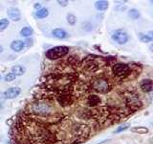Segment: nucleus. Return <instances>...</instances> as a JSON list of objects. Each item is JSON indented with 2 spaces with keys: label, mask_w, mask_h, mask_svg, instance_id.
Instances as JSON below:
<instances>
[{
  "label": "nucleus",
  "mask_w": 153,
  "mask_h": 144,
  "mask_svg": "<svg viewBox=\"0 0 153 144\" xmlns=\"http://www.w3.org/2000/svg\"><path fill=\"white\" fill-rule=\"evenodd\" d=\"M88 83L91 91L100 94L107 93L109 91H111L115 85V82L112 77H109L105 74L93 77Z\"/></svg>",
  "instance_id": "f257e3e1"
},
{
  "label": "nucleus",
  "mask_w": 153,
  "mask_h": 144,
  "mask_svg": "<svg viewBox=\"0 0 153 144\" xmlns=\"http://www.w3.org/2000/svg\"><path fill=\"white\" fill-rule=\"evenodd\" d=\"M115 9H116L117 11H123V10L126 9V5H123H123H119V6H117Z\"/></svg>",
  "instance_id": "5701e85b"
},
{
  "label": "nucleus",
  "mask_w": 153,
  "mask_h": 144,
  "mask_svg": "<svg viewBox=\"0 0 153 144\" xmlns=\"http://www.w3.org/2000/svg\"><path fill=\"white\" fill-rule=\"evenodd\" d=\"M33 8L36 9V11H37V10L41 9V4L40 3H36L35 5H33Z\"/></svg>",
  "instance_id": "393cba45"
},
{
  "label": "nucleus",
  "mask_w": 153,
  "mask_h": 144,
  "mask_svg": "<svg viewBox=\"0 0 153 144\" xmlns=\"http://www.w3.org/2000/svg\"><path fill=\"white\" fill-rule=\"evenodd\" d=\"M4 79L6 82H12V81H13L14 79H16V75L13 74L12 72H9V73H7L6 75H5Z\"/></svg>",
  "instance_id": "412c9836"
},
{
  "label": "nucleus",
  "mask_w": 153,
  "mask_h": 144,
  "mask_svg": "<svg viewBox=\"0 0 153 144\" xmlns=\"http://www.w3.org/2000/svg\"><path fill=\"white\" fill-rule=\"evenodd\" d=\"M21 93V88L18 86H13V88H8L6 91L0 93V97L4 99H13Z\"/></svg>",
  "instance_id": "423d86ee"
},
{
  "label": "nucleus",
  "mask_w": 153,
  "mask_h": 144,
  "mask_svg": "<svg viewBox=\"0 0 153 144\" xmlns=\"http://www.w3.org/2000/svg\"><path fill=\"white\" fill-rule=\"evenodd\" d=\"M3 108H4V102H3V101L0 100V110L3 109Z\"/></svg>",
  "instance_id": "a878e982"
},
{
  "label": "nucleus",
  "mask_w": 153,
  "mask_h": 144,
  "mask_svg": "<svg viewBox=\"0 0 153 144\" xmlns=\"http://www.w3.org/2000/svg\"><path fill=\"white\" fill-rule=\"evenodd\" d=\"M108 2L104 1V0H100L95 3V8L98 10V11H105V10L108 9Z\"/></svg>",
  "instance_id": "f8f14e48"
},
{
  "label": "nucleus",
  "mask_w": 153,
  "mask_h": 144,
  "mask_svg": "<svg viewBox=\"0 0 153 144\" xmlns=\"http://www.w3.org/2000/svg\"><path fill=\"white\" fill-rule=\"evenodd\" d=\"M128 16L132 19H134V20H136V19H138L141 16V14L137 9H130V11L128 12Z\"/></svg>",
  "instance_id": "2eb2a0df"
},
{
  "label": "nucleus",
  "mask_w": 153,
  "mask_h": 144,
  "mask_svg": "<svg viewBox=\"0 0 153 144\" xmlns=\"http://www.w3.org/2000/svg\"><path fill=\"white\" fill-rule=\"evenodd\" d=\"M70 49L67 46H56L50 48L45 53V57L48 60H57L65 57L69 53Z\"/></svg>",
  "instance_id": "7ed1b4c3"
},
{
  "label": "nucleus",
  "mask_w": 153,
  "mask_h": 144,
  "mask_svg": "<svg viewBox=\"0 0 153 144\" xmlns=\"http://www.w3.org/2000/svg\"><path fill=\"white\" fill-rule=\"evenodd\" d=\"M112 75L114 82H122L130 77L132 74V66L127 64H123V62H118L112 65Z\"/></svg>",
  "instance_id": "f03ea898"
},
{
  "label": "nucleus",
  "mask_w": 153,
  "mask_h": 144,
  "mask_svg": "<svg viewBox=\"0 0 153 144\" xmlns=\"http://www.w3.org/2000/svg\"><path fill=\"white\" fill-rule=\"evenodd\" d=\"M129 127H130V124L129 123H124V124H123V125H121L120 127H118L115 131L113 132L114 134H119V133H122V132H123V131H126V130H127Z\"/></svg>",
  "instance_id": "f3484780"
},
{
  "label": "nucleus",
  "mask_w": 153,
  "mask_h": 144,
  "mask_svg": "<svg viewBox=\"0 0 153 144\" xmlns=\"http://www.w3.org/2000/svg\"><path fill=\"white\" fill-rule=\"evenodd\" d=\"M112 38H113V40L118 42L119 44L123 45V44H126L128 41L129 37H128V34L126 31L119 29V30H116L112 33Z\"/></svg>",
  "instance_id": "39448f33"
},
{
  "label": "nucleus",
  "mask_w": 153,
  "mask_h": 144,
  "mask_svg": "<svg viewBox=\"0 0 153 144\" xmlns=\"http://www.w3.org/2000/svg\"><path fill=\"white\" fill-rule=\"evenodd\" d=\"M9 19L7 18H2V19H0V32H2L4 31L5 29H6L8 26H9Z\"/></svg>",
  "instance_id": "a211bd4d"
},
{
  "label": "nucleus",
  "mask_w": 153,
  "mask_h": 144,
  "mask_svg": "<svg viewBox=\"0 0 153 144\" xmlns=\"http://www.w3.org/2000/svg\"><path fill=\"white\" fill-rule=\"evenodd\" d=\"M100 103H102V99H100V96H98L97 94L89 93V94L84 96L85 108L95 109V108L99 107Z\"/></svg>",
  "instance_id": "20e7f679"
},
{
  "label": "nucleus",
  "mask_w": 153,
  "mask_h": 144,
  "mask_svg": "<svg viewBox=\"0 0 153 144\" xmlns=\"http://www.w3.org/2000/svg\"><path fill=\"white\" fill-rule=\"evenodd\" d=\"M57 3H59L60 6H62V7H66L67 4H69L68 1H60V0H59V1H57Z\"/></svg>",
  "instance_id": "b1692460"
},
{
  "label": "nucleus",
  "mask_w": 153,
  "mask_h": 144,
  "mask_svg": "<svg viewBox=\"0 0 153 144\" xmlns=\"http://www.w3.org/2000/svg\"><path fill=\"white\" fill-rule=\"evenodd\" d=\"M33 28L31 27H24L23 29H21V31H20V35L22 37H30L33 35Z\"/></svg>",
  "instance_id": "4468645a"
},
{
  "label": "nucleus",
  "mask_w": 153,
  "mask_h": 144,
  "mask_svg": "<svg viewBox=\"0 0 153 144\" xmlns=\"http://www.w3.org/2000/svg\"><path fill=\"white\" fill-rule=\"evenodd\" d=\"M52 35L54 36L56 38H59V40H63V38H67L68 34L67 32L64 30V29H61V28H56L54 30L52 31Z\"/></svg>",
  "instance_id": "1a4fd4ad"
},
{
  "label": "nucleus",
  "mask_w": 153,
  "mask_h": 144,
  "mask_svg": "<svg viewBox=\"0 0 153 144\" xmlns=\"http://www.w3.org/2000/svg\"><path fill=\"white\" fill-rule=\"evenodd\" d=\"M33 40H32V38H28L26 41H24V44H25L27 47H30L33 45Z\"/></svg>",
  "instance_id": "4be33fe9"
},
{
  "label": "nucleus",
  "mask_w": 153,
  "mask_h": 144,
  "mask_svg": "<svg viewBox=\"0 0 153 144\" xmlns=\"http://www.w3.org/2000/svg\"><path fill=\"white\" fill-rule=\"evenodd\" d=\"M7 14H8L9 17L11 18L13 21H19V20H20L21 14H20V11H19L17 8L10 7L7 10Z\"/></svg>",
  "instance_id": "0eeeda50"
},
{
  "label": "nucleus",
  "mask_w": 153,
  "mask_h": 144,
  "mask_svg": "<svg viewBox=\"0 0 153 144\" xmlns=\"http://www.w3.org/2000/svg\"><path fill=\"white\" fill-rule=\"evenodd\" d=\"M139 38H140V40L142 42H150L152 40L151 38H149L147 35H145V34H143V33L139 34Z\"/></svg>",
  "instance_id": "aec40b11"
},
{
  "label": "nucleus",
  "mask_w": 153,
  "mask_h": 144,
  "mask_svg": "<svg viewBox=\"0 0 153 144\" xmlns=\"http://www.w3.org/2000/svg\"><path fill=\"white\" fill-rule=\"evenodd\" d=\"M1 79H2V76H1V74H0V81H1Z\"/></svg>",
  "instance_id": "cd10ccee"
},
{
  "label": "nucleus",
  "mask_w": 153,
  "mask_h": 144,
  "mask_svg": "<svg viewBox=\"0 0 153 144\" xmlns=\"http://www.w3.org/2000/svg\"><path fill=\"white\" fill-rule=\"evenodd\" d=\"M140 88L143 92H151L153 89V83L151 79H145L140 83Z\"/></svg>",
  "instance_id": "6e6552de"
},
{
  "label": "nucleus",
  "mask_w": 153,
  "mask_h": 144,
  "mask_svg": "<svg viewBox=\"0 0 153 144\" xmlns=\"http://www.w3.org/2000/svg\"><path fill=\"white\" fill-rule=\"evenodd\" d=\"M25 72H26V68L20 64L14 65L12 67V73L16 75V76H22Z\"/></svg>",
  "instance_id": "9b49d317"
},
{
  "label": "nucleus",
  "mask_w": 153,
  "mask_h": 144,
  "mask_svg": "<svg viewBox=\"0 0 153 144\" xmlns=\"http://www.w3.org/2000/svg\"><path fill=\"white\" fill-rule=\"evenodd\" d=\"M3 50H4V49H3V46H2V45H0V54H1V53L3 52Z\"/></svg>",
  "instance_id": "bb28decb"
},
{
  "label": "nucleus",
  "mask_w": 153,
  "mask_h": 144,
  "mask_svg": "<svg viewBox=\"0 0 153 144\" xmlns=\"http://www.w3.org/2000/svg\"><path fill=\"white\" fill-rule=\"evenodd\" d=\"M6 144H12V143H6Z\"/></svg>",
  "instance_id": "c85d7f7f"
},
{
  "label": "nucleus",
  "mask_w": 153,
  "mask_h": 144,
  "mask_svg": "<svg viewBox=\"0 0 153 144\" xmlns=\"http://www.w3.org/2000/svg\"><path fill=\"white\" fill-rule=\"evenodd\" d=\"M67 22H68L70 25H75L76 22V17L73 14H67Z\"/></svg>",
  "instance_id": "6ab92c4d"
},
{
  "label": "nucleus",
  "mask_w": 153,
  "mask_h": 144,
  "mask_svg": "<svg viewBox=\"0 0 153 144\" xmlns=\"http://www.w3.org/2000/svg\"><path fill=\"white\" fill-rule=\"evenodd\" d=\"M48 14H49V11H48V9H46V8H41L36 12V16L38 18H44V17L48 16Z\"/></svg>",
  "instance_id": "ddd939ff"
},
{
  "label": "nucleus",
  "mask_w": 153,
  "mask_h": 144,
  "mask_svg": "<svg viewBox=\"0 0 153 144\" xmlns=\"http://www.w3.org/2000/svg\"><path fill=\"white\" fill-rule=\"evenodd\" d=\"M131 131H132V132H134V133H138V134H143L148 133V129H147L146 127L139 126V127H133V128L131 129Z\"/></svg>",
  "instance_id": "dca6fc26"
},
{
  "label": "nucleus",
  "mask_w": 153,
  "mask_h": 144,
  "mask_svg": "<svg viewBox=\"0 0 153 144\" xmlns=\"http://www.w3.org/2000/svg\"><path fill=\"white\" fill-rule=\"evenodd\" d=\"M25 47V44H24V41L20 40H13L11 43V49L14 52H20L23 48Z\"/></svg>",
  "instance_id": "9d476101"
}]
</instances>
